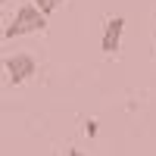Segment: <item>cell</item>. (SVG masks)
<instances>
[{
	"instance_id": "cell-5",
	"label": "cell",
	"mask_w": 156,
	"mask_h": 156,
	"mask_svg": "<svg viewBox=\"0 0 156 156\" xmlns=\"http://www.w3.org/2000/svg\"><path fill=\"white\" fill-rule=\"evenodd\" d=\"M97 131H100V122H97V119H87V122H84V134H87V137H97Z\"/></svg>"
},
{
	"instance_id": "cell-2",
	"label": "cell",
	"mask_w": 156,
	"mask_h": 156,
	"mask_svg": "<svg viewBox=\"0 0 156 156\" xmlns=\"http://www.w3.org/2000/svg\"><path fill=\"white\" fill-rule=\"evenodd\" d=\"M3 66H6V75H9V81H12V84L28 81V78L37 72V62H34L31 53H12V56H6Z\"/></svg>"
},
{
	"instance_id": "cell-6",
	"label": "cell",
	"mask_w": 156,
	"mask_h": 156,
	"mask_svg": "<svg viewBox=\"0 0 156 156\" xmlns=\"http://www.w3.org/2000/svg\"><path fill=\"white\" fill-rule=\"evenodd\" d=\"M69 156H84V153L81 150H69Z\"/></svg>"
},
{
	"instance_id": "cell-4",
	"label": "cell",
	"mask_w": 156,
	"mask_h": 156,
	"mask_svg": "<svg viewBox=\"0 0 156 156\" xmlns=\"http://www.w3.org/2000/svg\"><path fill=\"white\" fill-rule=\"evenodd\" d=\"M31 3H34L37 9H41L44 16H47V12H53V9H56V6L62 3V0H31Z\"/></svg>"
},
{
	"instance_id": "cell-1",
	"label": "cell",
	"mask_w": 156,
	"mask_h": 156,
	"mask_svg": "<svg viewBox=\"0 0 156 156\" xmlns=\"http://www.w3.org/2000/svg\"><path fill=\"white\" fill-rule=\"evenodd\" d=\"M41 28H47V16H44V12L37 9L34 3H22V6L16 9V16H12L9 28L3 31V37L9 41V37H19V34H31V31H41Z\"/></svg>"
},
{
	"instance_id": "cell-3",
	"label": "cell",
	"mask_w": 156,
	"mask_h": 156,
	"mask_svg": "<svg viewBox=\"0 0 156 156\" xmlns=\"http://www.w3.org/2000/svg\"><path fill=\"white\" fill-rule=\"evenodd\" d=\"M122 31H125V19L122 16H112L106 19V25H103V37H100V47L103 53H119V44H122Z\"/></svg>"
}]
</instances>
